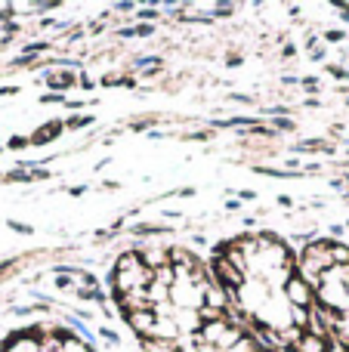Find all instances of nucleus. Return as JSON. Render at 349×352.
<instances>
[{"label":"nucleus","mask_w":349,"mask_h":352,"mask_svg":"<svg viewBox=\"0 0 349 352\" xmlns=\"http://www.w3.org/2000/svg\"><path fill=\"white\" fill-rule=\"evenodd\" d=\"M155 278V269H146L139 260V254H121L115 269V287L117 294L136 291V287H148Z\"/></svg>","instance_id":"1"},{"label":"nucleus","mask_w":349,"mask_h":352,"mask_svg":"<svg viewBox=\"0 0 349 352\" xmlns=\"http://www.w3.org/2000/svg\"><path fill=\"white\" fill-rule=\"evenodd\" d=\"M198 346H216L223 352H229L232 346H238L241 340H245V331L235 328V324H229L226 318L223 322H210V324H201L195 334Z\"/></svg>","instance_id":"2"},{"label":"nucleus","mask_w":349,"mask_h":352,"mask_svg":"<svg viewBox=\"0 0 349 352\" xmlns=\"http://www.w3.org/2000/svg\"><path fill=\"white\" fill-rule=\"evenodd\" d=\"M328 269H334V260H331V241H313L306 244V250H303V263H300V278L306 281V285H319V278L328 272Z\"/></svg>","instance_id":"3"},{"label":"nucleus","mask_w":349,"mask_h":352,"mask_svg":"<svg viewBox=\"0 0 349 352\" xmlns=\"http://www.w3.org/2000/svg\"><path fill=\"white\" fill-rule=\"evenodd\" d=\"M207 287L210 285H192L189 278H177L170 285V303L177 306V309H201Z\"/></svg>","instance_id":"4"},{"label":"nucleus","mask_w":349,"mask_h":352,"mask_svg":"<svg viewBox=\"0 0 349 352\" xmlns=\"http://www.w3.org/2000/svg\"><path fill=\"white\" fill-rule=\"evenodd\" d=\"M282 294H284V303L297 306V309H309V306H313V300H315L313 287H309L306 281L300 278V275H294V278H291L288 285L282 287Z\"/></svg>","instance_id":"5"},{"label":"nucleus","mask_w":349,"mask_h":352,"mask_svg":"<svg viewBox=\"0 0 349 352\" xmlns=\"http://www.w3.org/2000/svg\"><path fill=\"white\" fill-rule=\"evenodd\" d=\"M210 269H214V275H216V281H220V287H223V291H226V287H229V291L235 294L241 285H245V275H241L238 269H232V266H229V263L223 260V256H216V260L210 263Z\"/></svg>","instance_id":"6"},{"label":"nucleus","mask_w":349,"mask_h":352,"mask_svg":"<svg viewBox=\"0 0 349 352\" xmlns=\"http://www.w3.org/2000/svg\"><path fill=\"white\" fill-rule=\"evenodd\" d=\"M117 300H121V309H127V312H124V318H127L130 312H146V309H152V300H148V291H146V287H136V291L117 294Z\"/></svg>","instance_id":"7"},{"label":"nucleus","mask_w":349,"mask_h":352,"mask_svg":"<svg viewBox=\"0 0 349 352\" xmlns=\"http://www.w3.org/2000/svg\"><path fill=\"white\" fill-rule=\"evenodd\" d=\"M127 324L142 337V340H146V337H152L155 312H152V309H146V312H130V316H127Z\"/></svg>","instance_id":"8"},{"label":"nucleus","mask_w":349,"mask_h":352,"mask_svg":"<svg viewBox=\"0 0 349 352\" xmlns=\"http://www.w3.org/2000/svg\"><path fill=\"white\" fill-rule=\"evenodd\" d=\"M152 337L155 340H170V343H179V328L173 318H155V328H152Z\"/></svg>","instance_id":"9"},{"label":"nucleus","mask_w":349,"mask_h":352,"mask_svg":"<svg viewBox=\"0 0 349 352\" xmlns=\"http://www.w3.org/2000/svg\"><path fill=\"white\" fill-rule=\"evenodd\" d=\"M229 300H232V294H226L220 285H210L207 291H204V306H210V309L226 312L229 309Z\"/></svg>","instance_id":"10"},{"label":"nucleus","mask_w":349,"mask_h":352,"mask_svg":"<svg viewBox=\"0 0 349 352\" xmlns=\"http://www.w3.org/2000/svg\"><path fill=\"white\" fill-rule=\"evenodd\" d=\"M3 352H41V349H37V337H31V334H12L10 343L3 346Z\"/></svg>","instance_id":"11"},{"label":"nucleus","mask_w":349,"mask_h":352,"mask_svg":"<svg viewBox=\"0 0 349 352\" xmlns=\"http://www.w3.org/2000/svg\"><path fill=\"white\" fill-rule=\"evenodd\" d=\"M328 349H331L328 337H313V334H303L300 343L294 346V352H328Z\"/></svg>","instance_id":"12"},{"label":"nucleus","mask_w":349,"mask_h":352,"mask_svg":"<svg viewBox=\"0 0 349 352\" xmlns=\"http://www.w3.org/2000/svg\"><path fill=\"white\" fill-rule=\"evenodd\" d=\"M142 352H183L179 343H170V340H155V337H146L142 340Z\"/></svg>","instance_id":"13"},{"label":"nucleus","mask_w":349,"mask_h":352,"mask_svg":"<svg viewBox=\"0 0 349 352\" xmlns=\"http://www.w3.org/2000/svg\"><path fill=\"white\" fill-rule=\"evenodd\" d=\"M62 346H65V334H47L37 340V349L41 352H62Z\"/></svg>","instance_id":"14"},{"label":"nucleus","mask_w":349,"mask_h":352,"mask_svg":"<svg viewBox=\"0 0 349 352\" xmlns=\"http://www.w3.org/2000/svg\"><path fill=\"white\" fill-rule=\"evenodd\" d=\"M59 130H62V124H47V127H41L34 136H31V142H34V146H43V142H49L53 136H59Z\"/></svg>","instance_id":"15"},{"label":"nucleus","mask_w":349,"mask_h":352,"mask_svg":"<svg viewBox=\"0 0 349 352\" xmlns=\"http://www.w3.org/2000/svg\"><path fill=\"white\" fill-rule=\"evenodd\" d=\"M331 260H334V266H337V269L349 266V248H346V244H334L331 241Z\"/></svg>","instance_id":"16"},{"label":"nucleus","mask_w":349,"mask_h":352,"mask_svg":"<svg viewBox=\"0 0 349 352\" xmlns=\"http://www.w3.org/2000/svg\"><path fill=\"white\" fill-rule=\"evenodd\" d=\"M155 285H164V287H170L173 281H177V275H173V269L170 266H161V269H155Z\"/></svg>","instance_id":"17"},{"label":"nucleus","mask_w":349,"mask_h":352,"mask_svg":"<svg viewBox=\"0 0 349 352\" xmlns=\"http://www.w3.org/2000/svg\"><path fill=\"white\" fill-rule=\"evenodd\" d=\"M62 352H90V346H87L84 340H78V337L65 334V346H62Z\"/></svg>","instance_id":"18"},{"label":"nucleus","mask_w":349,"mask_h":352,"mask_svg":"<svg viewBox=\"0 0 349 352\" xmlns=\"http://www.w3.org/2000/svg\"><path fill=\"white\" fill-rule=\"evenodd\" d=\"M229 352H263V349H260V343H257V340H251V337H245V340H241L238 346H232Z\"/></svg>","instance_id":"19"},{"label":"nucleus","mask_w":349,"mask_h":352,"mask_svg":"<svg viewBox=\"0 0 349 352\" xmlns=\"http://www.w3.org/2000/svg\"><path fill=\"white\" fill-rule=\"evenodd\" d=\"M71 74H56V78H53V74H49V84H53V87H68V84H71Z\"/></svg>","instance_id":"20"},{"label":"nucleus","mask_w":349,"mask_h":352,"mask_svg":"<svg viewBox=\"0 0 349 352\" xmlns=\"http://www.w3.org/2000/svg\"><path fill=\"white\" fill-rule=\"evenodd\" d=\"M99 337H105V343H111V346H117V343H121V337H117L115 331H109V328L99 331Z\"/></svg>","instance_id":"21"},{"label":"nucleus","mask_w":349,"mask_h":352,"mask_svg":"<svg viewBox=\"0 0 349 352\" xmlns=\"http://www.w3.org/2000/svg\"><path fill=\"white\" fill-rule=\"evenodd\" d=\"M90 121H93L90 115H87V118H71V121H68V127H87Z\"/></svg>","instance_id":"22"},{"label":"nucleus","mask_w":349,"mask_h":352,"mask_svg":"<svg viewBox=\"0 0 349 352\" xmlns=\"http://www.w3.org/2000/svg\"><path fill=\"white\" fill-rule=\"evenodd\" d=\"M340 281H344V285H346V291H349V266L340 269Z\"/></svg>","instance_id":"23"},{"label":"nucleus","mask_w":349,"mask_h":352,"mask_svg":"<svg viewBox=\"0 0 349 352\" xmlns=\"http://www.w3.org/2000/svg\"><path fill=\"white\" fill-rule=\"evenodd\" d=\"M43 102H62V96H59V93H47V96H43Z\"/></svg>","instance_id":"24"},{"label":"nucleus","mask_w":349,"mask_h":352,"mask_svg":"<svg viewBox=\"0 0 349 352\" xmlns=\"http://www.w3.org/2000/svg\"><path fill=\"white\" fill-rule=\"evenodd\" d=\"M10 146H12V148H22V146H25V136H12Z\"/></svg>","instance_id":"25"},{"label":"nucleus","mask_w":349,"mask_h":352,"mask_svg":"<svg viewBox=\"0 0 349 352\" xmlns=\"http://www.w3.org/2000/svg\"><path fill=\"white\" fill-rule=\"evenodd\" d=\"M198 352H223V349H216V346H198Z\"/></svg>","instance_id":"26"}]
</instances>
